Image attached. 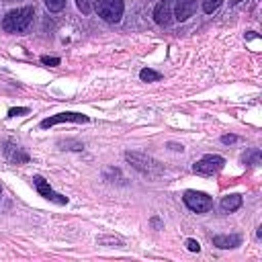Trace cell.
Returning a JSON list of instances; mask_svg holds the SVG:
<instances>
[{"instance_id": "obj_11", "label": "cell", "mask_w": 262, "mask_h": 262, "mask_svg": "<svg viewBox=\"0 0 262 262\" xmlns=\"http://www.w3.org/2000/svg\"><path fill=\"white\" fill-rule=\"evenodd\" d=\"M239 244H242V237L237 233H231V235H213V246L223 248V250L237 248Z\"/></svg>"}, {"instance_id": "obj_6", "label": "cell", "mask_w": 262, "mask_h": 262, "mask_svg": "<svg viewBox=\"0 0 262 262\" xmlns=\"http://www.w3.org/2000/svg\"><path fill=\"white\" fill-rule=\"evenodd\" d=\"M33 184H35L37 192H39L43 199L53 201V203H57V205H66V203H68V196H63V194L55 192V190L49 186V182H47L43 176H33Z\"/></svg>"}, {"instance_id": "obj_24", "label": "cell", "mask_w": 262, "mask_h": 262, "mask_svg": "<svg viewBox=\"0 0 262 262\" xmlns=\"http://www.w3.org/2000/svg\"><path fill=\"white\" fill-rule=\"evenodd\" d=\"M0 194H2V186H0Z\"/></svg>"}, {"instance_id": "obj_5", "label": "cell", "mask_w": 262, "mask_h": 262, "mask_svg": "<svg viewBox=\"0 0 262 262\" xmlns=\"http://www.w3.org/2000/svg\"><path fill=\"white\" fill-rule=\"evenodd\" d=\"M223 164H225V160H223L221 156H217V154H207V156H203L199 162H194L192 170H194L196 174H203V176H213L215 172H219V170L223 168Z\"/></svg>"}, {"instance_id": "obj_17", "label": "cell", "mask_w": 262, "mask_h": 262, "mask_svg": "<svg viewBox=\"0 0 262 262\" xmlns=\"http://www.w3.org/2000/svg\"><path fill=\"white\" fill-rule=\"evenodd\" d=\"M45 6H47L51 12H59V10H63L66 0H45Z\"/></svg>"}, {"instance_id": "obj_15", "label": "cell", "mask_w": 262, "mask_h": 262, "mask_svg": "<svg viewBox=\"0 0 262 262\" xmlns=\"http://www.w3.org/2000/svg\"><path fill=\"white\" fill-rule=\"evenodd\" d=\"M76 6H78V10H82V14H90L94 0H76Z\"/></svg>"}, {"instance_id": "obj_7", "label": "cell", "mask_w": 262, "mask_h": 262, "mask_svg": "<svg viewBox=\"0 0 262 262\" xmlns=\"http://www.w3.org/2000/svg\"><path fill=\"white\" fill-rule=\"evenodd\" d=\"M57 123H88V117L82 115V113H57V115H51V117L43 119L41 127L47 129V127H53Z\"/></svg>"}, {"instance_id": "obj_18", "label": "cell", "mask_w": 262, "mask_h": 262, "mask_svg": "<svg viewBox=\"0 0 262 262\" xmlns=\"http://www.w3.org/2000/svg\"><path fill=\"white\" fill-rule=\"evenodd\" d=\"M41 61H43L45 66H59V57H49V55H43V57H41Z\"/></svg>"}, {"instance_id": "obj_10", "label": "cell", "mask_w": 262, "mask_h": 262, "mask_svg": "<svg viewBox=\"0 0 262 262\" xmlns=\"http://www.w3.org/2000/svg\"><path fill=\"white\" fill-rule=\"evenodd\" d=\"M4 156H6V160L10 164H27L29 162V154L20 145H16L14 141H6L4 143Z\"/></svg>"}, {"instance_id": "obj_16", "label": "cell", "mask_w": 262, "mask_h": 262, "mask_svg": "<svg viewBox=\"0 0 262 262\" xmlns=\"http://www.w3.org/2000/svg\"><path fill=\"white\" fill-rule=\"evenodd\" d=\"M221 2H223V0H203V10H205L207 14H211V12H215V10L221 6Z\"/></svg>"}, {"instance_id": "obj_22", "label": "cell", "mask_w": 262, "mask_h": 262, "mask_svg": "<svg viewBox=\"0 0 262 262\" xmlns=\"http://www.w3.org/2000/svg\"><path fill=\"white\" fill-rule=\"evenodd\" d=\"M242 0H229V4H239Z\"/></svg>"}, {"instance_id": "obj_14", "label": "cell", "mask_w": 262, "mask_h": 262, "mask_svg": "<svg viewBox=\"0 0 262 262\" xmlns=\"http://www.w3.org/2000/svg\"><path fill=\"white\" fill-rule=\"evenodd\" d=\"M139 78H141L143 82H158V80L162 78V74H160V72H156V70H149V68H143V70L139 72Z\"/></svg>"}, {"instance_id": "obj_3", "label": "cell", "mask_w": 262, "mask_h": 262, "mask_svg": "<svg viewBox=\"0 0 262 262\" xmlns=\"http://www.w3.org/2000/svg\"><path fill=\"white\" fill-rule=\"evenodd\" d=\"M94 8L98 12V16L106 23H119L123 18V10H125V4L123 0H96L94 2Z\"/></svg>"}, {"instance_id": "obj_12", "label": "cell", "mask_w": 262, "mask_h": 262, "mask_svg": "<svg viewBox=\"0 0 262 262\" xmlns=\"http://www.w3.org/2000/svg\"><path fill=\"white\" fill-rule=\"evenodd\" d=\"M242 207V194H227L221 199V209L225 213H231V211H237Z\"/></svg>"}, {"instance_id": "obj_4", "label": "cell", "mask_w": 262, "mask_h": 262, "mask_svg": "<svg viewBox=\"0 0 262 262\" xmlns=\"http://www.w3.org/2000/svg\"><path fill=\"white\" fill-rule=\"evenodd\" d=\"M182 201L194 213H207L213 207V199L207 192H201V190H186L184 196H182Z\"/></svg>"}, {"instance_id": "obj_23", "label": "cell", "mask_w": 262, "mask_h": 262, "mask_svg": "<svg viewBox=\"0 0 262 262\" xmlns=\"http://www.w3.org/2000/svg\"><path fill=\"white\" fill-rule=\"evenodd\" d=\"M4 2H14V0H4Z\"/></svg>"}, {"instance_id": "obj_8", "label": "cell", "mask_w": 262, "mask_h": 262, "mask_svg": "<svg viewBox=\"0 0 262 262\" xmlns=\"http://www.w3.org/2000/svg\"><path fill=\"white\" fill-rule=\"evenodd\" d=\"M172 2L174 0H160L158 4H156V8H154V20L158 23V25H162V27H168L170 23H172Z\"/></svg>"}, {"instance_id": "obj_13", "label": "cell", "mask_w": 262, "mask_h": 262, "mask_svg": "<svg viewBox=\"0 0 262 262\" xmlns=\"http://www.w3.org/2000/svg\"><path fill=\"white\" fill-rule=\"evenodd\" d=\"M244 164H248V166H258L260 164V149L258 147H254V149H250L248 154H244Z\"/></svg>"}, {"instance_id": "obj_2", "label": "cell", "mask_w": 262, "mask_h": 262, "mask_svg": "<svg viewBox=\"0 0 262 262\" xmlns=\"http://www.w3.org/2000/svg\"><path fill=\"white\" fill-rule=\"evenodd\" d=\"M125 158H127V162H129L135 170H139V172L145 174V176H158V174L162 172V166H160L154 158H149V156H145V154H139V151H127Z\"/></svg>"}, {"instance_id": "obj_9", "label": "cell", "mask_w": 262, "mask_h": 262, "mask_svg": "<svg viewBox=\"0 0 262 262\" xmlns=\"http://www.w3.org/2000/svg\"><path fill=\"white\" fill-rule=\"evenodd\" d=\"M194 10H196V0H174L172 14H174L176 20L184 23L186 18H190L194 14Z\"/></svg>"}, {"instance_id": "obj_1", "label": "cell", "mask_w": 262, "mask_h": 262, "mask_svg": "<svg viewBox=\"0 0 262 262\" xmlns=\"http://www.w3.org/2000/svg\"><path fill=\"white\" fill-rule=\"evenodd\" d=\"M33 16H35V10L31 6H23V8H16V10H10L2 18V29L6 33H23L33 23Z\"/></svg>"}, {"instance_id": "obj_19", "label": "cell", "mask_w": 262, "mask_h": 262, "mask_svg": "<svg viewBox=\"0 0 262 262\" xmlns=\"http://www.w3.org/2000/svg\"><path fill=\"white\" fill-rule=\"evenodd\" d=\"M25 113H29L27 106H16V108H10L8 111V117H16V115H25Z\"/></svg>"}, {"instance_id": "obj_20", "label": "cell", "mask_w": 262, "mask_h": 262, "mask_svg": "<svg viewBox=\"0 0 262 262\" xmlns=\"http://www.w3.org/2000/svg\"><path fill=\"white\" fill-rule=\"evenodd\" d=\"M186 248H188L190 252H199V250H201L199 242H196V239H192V237H190V239H186Z\"/></svg>"}, {"instance_id": "obj_21", "label": "cell", "mask_w": 262, "mask_h": 262, "mask_svg": "<svg viewBox=\"0 0 262 262\" xmlns=\"http://www.w3.org/2000/svg\"><path fill=\"white\" fill-rule=\"evenodd\" d=\"M221 141H223V143H233V141H237V137H235V135H223Z\"/></svg>"}]
</instances>
